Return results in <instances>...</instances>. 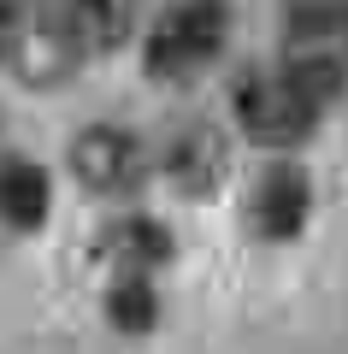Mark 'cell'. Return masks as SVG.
<instances>
[{
	"mask_svg": "<svg viewBox=\"0 0 348 354\" xmlns=\"http://www.w3.org/2000/svg\"><path fill=\"white\" fill-rule=\"evenodd\" d=\"M71 171L89 195H125L142 183L148 171V153H142L136 130L125 124H89L83 136L71 142Z\"/></svg>",
	"mask_w": 348,
	"mask_h": 354,
	"instance_id": "obj_5",
	"label": "cell"
},
{
	"mask_svg": "<svg viewBox=\"0 0 348 354\" xmlns=\"http://www.w3.org/2000/svg\"><path fill=\"white\" fill-rule=\"evenodd\" d=\"M284 71L307 77L319 95L348 83V0H295L284 24Z\"/></svg>",
	"mask_w": 348,
	"mask_h": 354,
	"instance_id": "obj_2",
	"label": "cell"
},
{
	"mask_svg": "<svg viewBox=\"0 0 348 354\" xmlns=\"http://www.w3.org/2000/svg\"><path fill=\"white\" fill-rule=\"evenodd\" d=\"M0 65L24 83H53L65 65H77L53 0H0Z\"/></svg>",
	"mask_w": 348,
	"mask_h": 354,
	"instance_id": "obj_4",
	"label": "cell"
},
{
	"mask_svg": "<svg viewBox=\"0 0 348 354\" xmlns=\"http://www.w3.org/2000/svg\"><path fill=\"white\" fill-rule=\"evenodd\" d=\"M130 12H136V0H53V18H59L77 59L118 48L130 30Z\"/></svg>",
	"mask_w": 348,
	"mask_h": 354,
	"instance_id": "obj_6",
	"label": "cell"
},
{
	"mask_svg": "<svg viewBox=\"0 0 348 354\" xmlns=\"http://www.w3.org/2000/svg\"><path fill=\"white\" fill-rule=\"evenodd\" d=\"M307 207H313L307 177H301L295 165H277V171L260 177V189H254V225H260L266 236H295V230L307 225Z\"/></svg>",
	"mask_w": 348,
	"mask_h": 354,
	"instance_id": "obj_8",
	"label": "cell"
},
{
	"mask_svg": "<svg viewBox=\"0 0 348 354\" xmlns=\"http://www.w3.org/2000/svg\"><path fill=\"white\" fill-rule=\"evenodd\" d=\"M165 171L183 195H212L224 183V142L207 124H183L165 148Z\"/></svg>",
	"mask_w": 348,
	"mask_h": 354,
	"instance_id": "obj_7",
	"label": "cell"
},
{
	"mask_svg": "<svg viewBox=\"0 0 348 354\" xmlns=\"http://www.w3.org/2000/svg\"><path fill=\"white\" fill-rule=\"evenodd\" d=\"M224 36H230V6L224 0H177L148 36V71L154 77H189L201 65L219 59Z\"/></svg>",
	"mask_w": 348,
	"mask_h": 354,
	"instance_id": "obj_3",
	"label": "cell"
},
{
	"mask_svg": "<svg viewBox=\"0 0 348 354\" xmlns=\"http://www.w3.org/2000/svg\"><path fill=\"white\" fill-rule=\"evenodd\" d=\"M324 113H331V95H319L307 77L284 71V65L277 71H254L237 83V118L266 148H295L301 136H313V124Z\"/></svg>",
	"mask_w": 348,
	"mask_h": 354,
	"instance_id": "obj_1",
	"label": "cell"
},
{
	"mask_svg": "<svg viewBox=\"0 0 348 354\" xmlns=\"http://www.w3.org/2000/svg\"><path fill=\"white\" fill-rule=\"evenodd\" d=\"M100 248H107V260H112L118 278H148L154 266L172 260V236H165L154 218H118V225L100 236Z\"/></svg>",
	"mask_w": 348,
	"mask_h": 354,
	"instance_id": "obj_9",
	"label": "cell"
},
{
	"mask_svg": "<svg viewBox=\"0 0 348 354\" xmlns=\"http://www.w3.org/2000/svg\"><path fill=\"white\" fill-rule=\"evenodd\" d=\"M0 218L18 230H36L48 218V177L30 160H0Z\"/></svg>",
	"mask_w": 348,
	"mask_h": 354,
	"instance_id": "obj_10",
	"label": "cell"
},
{
	"mask_svg": "<svg viewBox=\"0 0 348 354\" xmlns=\"http://www.w3.org/2000/svg\"><path fill=\"white\" fill-rule=\"evenodd\" d=\"M107 313H112V325H125V330H148L154 325V290H148V278H118L112 295H107Z\"/></svg>",
	"mask_w": 348,
	"mask_h": 354,
	"instance_id": "obj_11",
	"label": "cell"
}]
</instances>
